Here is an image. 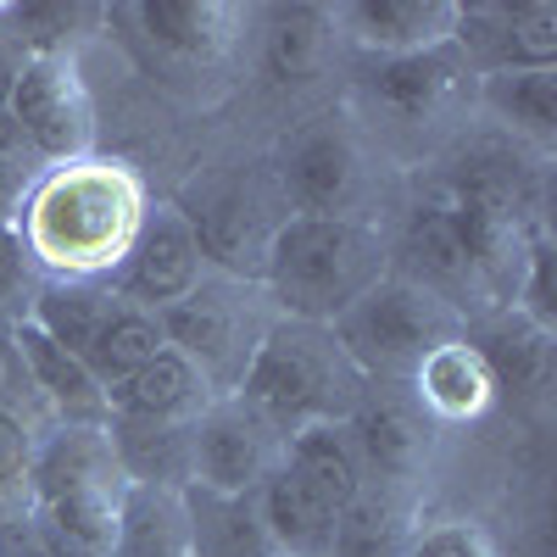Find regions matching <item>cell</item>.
<instances>
[{
    "label": "cell",
    "instance_id": "obj_16",
    "mask_svg": "<svg viewBox=\"0 0 557 557\" xmlns=\"http://www.w3.org/2000/svg\"><path fill=\"white\" fill-rule=\"evenodd\" d=\"M178 502H184V557H278L257 513V491L223 496L207 485H178Z\"/></svg>",
    "mask_w": 557,
    "mask_h": 557
},
{
    "label": "cell",
    "instance_id": "obj_13",
    "mask_svg": "<svg viewBox=\"0 0 557 557\" xmlns=\"http://www.w3.org/2000/svg\"><path fill=\"white\" fill-rule=\"evenodd\" d=\"M12 346L28 368V380L34 391L51 401V412L62 418V430H107L112 424V407H107V391L96 385V374L67 351L57 346L45 330H34V323L23 318L17 330H12Z\"/></svg>",
    "mask_w": 557,
    "mask_h": 557
},
{
    "label": "cell",
    "instance_id": "obj_32",
    "mask_svg": "<svg viewBox=\"0 0 557 557\" xmlns=\"http://www.w3.org/2000/svg\"><path fill=\"white\" fill-rule=\"evenodd\" d=\"M23 196H28V168H23V157H7V151H0V223L17 218Z\"/></svg>",
    "mask_w": 557,
    "mask_h": 557
},
{
    "label": "cell",
    "instance_id": "obj_11",
    "mask_svg": "<svg viewBox=\"0 0 557 557\" xmlns=\"http://www.w3.org/2000/svg\"><path fill=\"white\" fill-rule=\"evenodd\" d=\"M123 491L128 474H107V480H84V485H62L28 496V519L45 541L51 557H117V513H123Z\"/></svg>",
    "mask_w": 557,
    "mask_h": 557
},
{
    "label": "cell",
    "instance_id": "obj_9",
    "mask_svg": "<svg viewBox=\"0 0 557 557\" xmlns=\"http://www.w3.org/2000/svg\"><path fill=\"white\" fill-rule=\"evenodd\" d=\"M184 223L196 235V251L207 268H218L223 278H246L262 285V262H268V240L278 218L262 207V196H251L246 184H196L190 201H178Z\"/></svg>",
    "mask_w": 557,
    "mask_h": 557
},
{
    "label": "cell",
    "instance_id": "obj_34",
    "mask_svg": "<svg viewBox=\"0 0 557 557\" xmlns=\"http://www.w3.org/2000/svg\"><path fill=\"white\" fill-rule=\"evenodd\" d=\"M23 262H28V251H23L17 223H0V296H7V290H17Z\"/></svg>",
    "mask_w": 557,
    "mask_h": 557
},
{
    "label": "cell",
    "instance_id": "obj_3",
    "mask_svg": "<svg viewBox=\"0 0 557 557\" xmlns=\"http://www.w3.org/2000/svg\"><path fill=\"white\" fill-rule=\"evenodd\" d=\"M235 401L278 441L307 424H341L362 401V374L335 346L330 323H296L278 318L257 341L246 374L235 385Z\"/></svg>",
    "mask_w": 557,
    "mask_h": 557
},
{
    "label": "cell",
    "instance_id": "obj_15",
    "mask_svg": "<svg viewBox=\"0 0 557 557\" xmlns=\"http://www.w3.org/2000/svg\"><path fill=\"white\" fill-rule=\"evenodd\" d=\"M335 23H346V34L362 51L407 57V51H430V45L451 39L457 0H357V7L335 12Z\"/></svg>",
    "mask_w": 557,
    "mask_h": 557
},
{
    "label": "cell",
    "instance_id": "obj_26",
    "mask_svg": "<svg viewBox=\"0 0 557 557\" xmlns=\"http://www.w3.org/2000/svg\"><path fill=\"white\" fill-rule=\"evenodd\" d=\"M480 101L524 139L552 146L557 139V67L552 73H485Z\"/></svg>",
    "mask_w": 557,
    "mask_h": 557
},
{
    "label": "cell",
    "instance_id": "obj_22",
    "mask_svg": "<svg viewBox=\"0 0 557 557\" xmlns=\"http://www.w3.org/2000/svg\"><path fill=\"white\" fill-rule=\"evenodd\" d=\"M157 351H168L157 312L117 296V307L107 312V323L96 330V341H89V351H84V368L96 374L101 391H112V385H123L128 374H139V368H146Z\"/></svg>",
    "mask_w": 557,
    "mask_h": 557
},
{
    "label": "cell",
    "instance_id": "obj_10",
    "mask_svg": "<svg viewBox=\"0 0 557 557\" xmlns=\"http://www.w3.org/2000/svg\"><path fill=\"white\" fill-rule=\"evenodd\" d=\"M278 196L301 218H341L357 201V146L341 123H307L285 139Z\"/></svg>",
    "mask_w": 557,
    "mask_h": 557
},
{
    "label": "cell",
    "instance_id": "obj_8",
    "mask_svg": "<svg viewBox=\"0 0 557 557\" xmlns=\"http://www.w3.org/2000/svg\"><path fill=\"white\" fill-rule=\"evenodd\" d=\"M201 251H196V235H190V223H184L178 207H146V218H139V235L128 240L123 262L107 273V285L112 296L134 301V307H173L184 301L196 285H201Z\"/></svg>",
    "mask_w": 557,
    "mask_h": 557
},
{
    "label": "cell",
    "instance_id": "obj_18",
    "mask_svg": "<svg viewBox=\"0 0 557 557\" xmlns=\"http://www.w3.org/2000/svg\"><path fill=\"white\" fill-rule=\"evenodd\" d=\"M407 385H412V401L424 412H435V418H446V424H469V418H480L496 401V385L485 374L480 351L469 346V335L441 341L424 362L412 368Z\"/></svg>",
    "mask_w": 557,
    "mask_h": 557
},
{
    "label": "cell",
    "instance_id": "obj_30",
    "mask_svg": "<svg viewBox=\"0 0 557 557\" xmlns=\"http://www.w3.org/2000/svg\"><path fill=\"white\" fill-rule=\"evenodd\" d=\"M401 557H502V552H496L485 524H474V519H441L430 530L407 535Z\"/></svg>",
    "mask_w": 557,
    "mask_h": 557
},
{
    "label": "cell",
    "instance_id": "obj_21",
    "mask_svg": "<svg viewBox=\"0 0 557 557\" xmlns=\"http://www.w3.org/2000/svg\"><path fill=\"white\" fill-rule=\"evenodd\" d=\"M469 346L480 351L485 374L496 391H535L546 380V362H552V335L535 330V323L513 307L491 312L480 330L469 335Z\"/></svg>",
    "mask_w": 557,
    "mask_h": 557
},
{
    "label": "cell",
    "instance_id": "obj_20",
    "mask_svg": "<svg viewBox=\"0 0 557 557\" xmlns=\"http://www.w3.org/2000/svg\"><path fill=\"white\" fill-rule=\"evenodd\" d=\"M462 62L457 45H430V51H407V57H380L368 67V89L401 117H430L435 107L451 101V89L462 84Z\"/></svg>",
    "mask_w": 557,
    "mask_h": 557
},
{
    "label": "cell",
    "instance_id": "obj_29",
    "mask_svg": "<svg viewBox=\"0 0 557 557\" xmlns=\"http://www.w3.org/2000/svg\"><path fill=\"white\" fill-rule=\"evenodd\" d=\"M513 312H524L535 330H546V335H557V296H552V246L535 235L530 240V251H524V273H519V290H513V301H507Z\"/></svg>",
    "mask_w": 557,
    "mask_h": 557
},
{
    "label": "cell",
    "instance_id": "obj_28",
    "mask_svg": "<svg viewBox=\"0 0 557 557\" xmlns=\"http://www.w3.org/2000/svg\"><path fill=\"white\" fill-rule=\"evenodd\" d=\"M12 23L28 57H73V39L89 23V7H17Z\"/></svg>",
    "mask_w": 557,
    "mask_h": 557
},
{
    "label": "cell",
    "instance_id": "obj_31",
    "mask_svg": "<svg viewBox=\"0 0 557 557\" xmlns=\"http://www.w3.org/2000/svg\"><path fill=\"white\" fill-rule=\"evenodd\" d=\"M28 462H34V435L23 418L0 401V491H12L28 480Z\"/></svg>",
    "mask_w": 557,
    "mask_h": 557
},
{
    "label": "cell",
    "instance_id": "obj_23",
    "mask_svg": "<svg viewBox=\"0 0 557 557\" xmlns=\"http://www.w3.org/2000/svg\"><path fill=\"white\" fill-rule=\"evenodd\" d=\"M117 557H184V502L178 485L128 480L117 513Z\"/></svg>",
    "mask_w": 557,
    "mask_h": 557
},
{
    "label": "cell",
    "instance_id": "obj_5",
    "mask_svg": "<svg viewBox=\"0 0 557 557\" xmlns=\"http://www.w3.org/2000/svg\"><path fill=\"white\" fill-rule=\"evenodd\" d=\"M157 323H162V341L201 368L212 396H235L257 341L268 335V323L251 318V285L223 273H201V285L184 301L162 307Z\"/></svg>",
    "mask_w": 557,
    "mask_h": 557
},
{
    "label": "cell",
    "instance_id": "obj_2",
    "mask_svg": "<svg viewBox=\"0 0 557 557\" xmlns=\"http://www.w3.org/2000/svg\"><path fill=\"white\" fill-rule=\"evenodd\" d=\"M380 278H385V240L357 212L341 218L285 212L262 262V290L296 323H335Z\"/></svg>",
    "mask_w": 557,
    "mask_h": 557
},
{
    "label": "cell",
    "instance_id": "obj_27",
    "mask_svg": "<svg viewBox=\"0 0 557 557\" xmlns=\"http://www.w3.org/2000/svg\"><path fill=\"white\" fill-rule=\"evenodd\" d=\"M407 552V524L401 513L380 496V491H362L335 530V552L330 557H401Z\"/></svg>",
    "mask_w": 557,
    "mask_h": 557
},
{
    "label": "cell",
    "instance_id": "obj_24",
    "mask_svg": "<svg viewBox=\"0 0 557 557\" xmlns=\"http://www.w3.org/2000/svg\"><path fill=\"white\" fill-rule=\"evenodd\" d=\"M330 12L323 7H273L262 34V67L278 84H307L330 57Z\"/></svg>",
    "mask_w": 557,
    "mask_h": 557
},
{
    "label": "cell",
    "instance_id": "obj_17",
    "mask_svg": "<svg viewBox=\"0 0 557 557\" xmlns=\"http://www.w3.org/2000/svg\"><path fill=\"white\" fill-rule=\"evenodd\" d=\"M278 462L330 507V513L341 519L346 507L368 491V474H362V462H357V446L346 435V418L341 424H307L296 435L278 441Z\"/></svg>",
    "mask_w": 557,
    "mask_h": 557
},
{
    "label": "cell",
    "instance_id": "obj_14",
    "mask_svg": "<svg viewBox=\"0 0 557 557\" xmlns=\"http://www.w3.org/2000/svg\"><path fill=\"white\" fill-rule=\"evenodd\" d=\"M346 435L357 446V462H362L368 485L412 480L424 451H430V435H424V424H418L412 401H396V396H362L346 412Z\"/></svg>",
    "mask_w": 557,
    "mask_h": 557
},
{
    "label": "cell",
    "instance_id": "obj_12",
    "mask_svg": "<svg viewBox=\"0 0 557 557\" xmlns=\"http://www.w3.org/2000/svg\"><path fill=\"white\" fill-rule=\"evenodd\" d=\"M207 401H218L212 385L201 380V368L190 357H178L173 346L157 351L139 374H128L123 385L107 391V407H112L117 430H184V424H196V412Z\"/></svg>",
    "mask_w": 557,
    "mask_h": 557
},
{
    "label": "cell",
    "instance_id": "obj_33",
    "mask_svg": "<svg viewBox=\"0 0 557 557\" xmlns=\"http://www.w3.org/2000/svg\"><path fill=\"white\" fill-rule=\"evenodd\" d=\"M0 557H51V552H45V541H39V530H34V519H28V513L0 524Z\"/></svg>",
    "mask_w": 557,
    "mask_h": 557
},
{
    "label": "cell",
    "instance_id": "obj_19",
    "mask_svg": "<svg viewBox=\"0 0 557 557\" xmlns=\"http://www.w3.org/2000/svg\"><path fill=\"white\" fill-rule=\"evenodd\" d=\"M257 513H262V530H268L278 557H330L335 552L341 519L285 469V462H273L268 480L257 485Z\"/></svg>",
    "mask_w": 557,
    "mask_h": 557
},
{
    "label": "cell",
    "instance_id": "obj_7",
    "mask_svg": "<svg viewBox=\"0 0 557 557\" xmlns=\"http://www.w3.org/2000/svg\"><path fill=\"white\" fill-rule=\"evenodd\" d=\"M273 462H278V435L262 430L235 396L207 401L196 412L190 435H184V485H207V491H223V496H251L268 480Z\"/></svg>",
    "mask_w": 557,
    "mask_h": 557
},
{
    "label": "cell",
    "instance_id": "obj_6",
    "mask_svg": "<svg viewBox=\"0 0 557 557\" xmlns=\"http://www.w3.org/2000/svg\"><path fill=\"white\" fill-rule=\"evenodd\" d=\"M7 112L23 134V146L45 162H78L96 139V112L89 89L73 67V57H23L7 89Z\"/></svg>",
    "mask_w": 557,
    "mask_h": 557
},
{
    "label": "cell",
    "instance_id": "obj_4",
    "mask_svg": "<svg viewBox=\"0 0 557 557\" xmlns=\"http://www.w3.org/2000/svg\"><path fill=\"white\" fill-rule=\"evenodd\" d=\"M330 335L368 385V380H412V368L462 330L441 296H430L424 285H412L401 273H385L374 290H362L330 323Z\"/></svg>",
    "mask_w": 557,
    "mask_h": 557
},
{
    "label": "cell",
    "instance_id": "obj_1",
    "mask_svg": "<svg viewBox=\"0 0 557 557\" xmlns=\"http://www.w3.org/2000/svg\"><path fill=\"white\" fill-rule=\"evenodd\" d=\"M146 184L128 162L78 157L45 168L17 207L23 251L51 278H107L146 218Z\"/></svg>",
    "mask_w": 557,
    "mask_h": 557
},
{
    "label": "cell",
    "instance_id": "obj_25",
    "mask_svg": "<svg viewBox=\"0 0 557 557\" xmlns=\"http://www.w3.org/2000/svg\"><path fill=\"white\" fill-rule=\"evenodd\" d=\"M139 28L157 51L168 57H184V62H212L223 51V23L228 12L223 7H207V0H146V7H134Z\"/></svg>",
    "mask_w": 557,
    "mask_h": 557
}]
</instances>
